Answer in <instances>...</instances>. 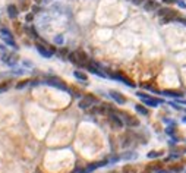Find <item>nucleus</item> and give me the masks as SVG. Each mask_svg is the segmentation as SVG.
Here are the masks:
<instances>
[{"instance_id":"obj_14","label":"nucleus","mask_w":186,"mask_h":173,"mask_svg":"<svg viewBox=\"0 0 186 173\" xmlns=\"http://www.w3.org/2000/svg\"><path fill=\"white\" fill-rule=\"evenodd\" d=\"M160 95H164V97H173V98H182L183 97V94L182 93H177V91H161V93H158Z\"/></svg>"},{"instance_id":"obj_12","label":"nucleus","mask_w":186,"mask_h":173,"mask_svg":"<svg viewBox=\"0 0 186 173\" xmlns=\"http://www.w3.org/2000/svg\"><path fill=\"white\" fill-rule=\"evenodd\" d=\"M144 9L147 12H152V11H158L160 9V5L157 3V2H154V0H147L144 5Z\"/></svg>"},{"instance_id":"obj_5","label":"nucleus","mask_w":186,"mask_h":173,"mask_svg":"<svg viewBox=\"0 0 186 173\" xmlns=\"http://www.w3.org/2000/svg\"><path fill=\"white\" fill-rule=\"evenodd\" d=\"M35 47L37 50H38V53L41 54L43 57H52L53 54H54V52H56V48H53V47H47V46H44V44H41V43H37L35 44Z\"/></svg>"},{"instance_id":"obj_19","label":"nucleus","mask_w":186,"mask_h":173,"mask_svg":"<svg viewBox=\"0 0 186 173\" xmlns=\"http://www.w3.org/2000/svg\"><path fill=\"white\" fill-rule=\"evenodd\" d=\"M163 156V153L160 151H150L148 153V158H157V157H161Z\"/></svg>"},{"instance_id":"obj_30","label":"nucleus","mask_w":186,"mask_h":173,"mask_svg":"<svg viewBox=\"0 0 186 173\" xmlns=\"http://www.w3.org/2000/svg\"><path fill=\"white\" fill-rule=\"evenodd\" d=\"M177 5L180 6V7H186V5L183 3V2H180V0H177Z\"/></svg>"},{"instance_id":"obj_25","label":"nucleus","mask_w":186,"mask_h":173,"mask_svg":"<svg viewBox=\"0 0 186 173\" xmlns=\"http://www.w3.org/2000/svg\"><path fill=\"white\" fill-rule=\"evenodd\" d=\"M54 43H56V44H62V43H63V37H62V35H57V37L54 38Z\"/></svg>"},{"instance_id":"obj_34","label":"nucleus","mask_w":186,"mask_h":173,"mask_svg":"<svg viewBox=\"0 0 186 173\" xmlns=\"http://www.w3.org/2000/svg\"><path fill=\"white\" fill-rule=\"evenodd\" d=\"M185 173H186V172H185Z\"/></svg>"},{"instance_id":"obj_2","label":"nucleus","mask_w":186,"mask_h":173,"mask_svg":"<svg viewBox=\"0 0 186 173\" xmlns=\"http://www.w3.org/2000/svg\"><path fill=\"white\" fill-rule=\"evenodd\" d=\"M43 82L47 85H50V87H54V88H59V89H62V91H67V93H69L67 85H65V82H63L62 79L56 78V76H47Z\"/></svg>"},{"instance_id":"obj_17","label":"nucleus","mask_w":186,"mask_h":173,"mask_svg":"<svg viewBox=\"0 0 186 173\" xmlns=\"http://www.w3.org/2000/svg\"><path fill=\"white\" fill-rule=\"evenodd\" d=\"M7 12H9V16H11V18H16V16H18V7H16L15 5L7 6Z\"/></svg>"},{"instance_id":"obj_31","label":"nucleus","mask_w":186,"mask_h":173,"mask_svg":"<svg viewBox=\"0 0 186 173\" xmlns=\"http://www.w3.org/2000/svg\"><path fill=\"white\" fill-rule=\"evenodd\" d=\"M157 173H171V172H169V170H158Z\"/></svg>"},{"instance_id":"obj_18","label":"nucleus","mask_w":186,"mask_h":173,"mask_svg":"<svg viewBox=\"0 0 186 173\" xmlns=\"http://www.w3.org/2000/svg\"><path fill=\"white\" fill-rule=\"evenodd\" d=\"M9 88H11V84H9L7 81H6V82H2V84H0V94L6 93V91H7Z\"/></svg>"},{"instance_id":"obj_20","label":"nucleus","mask_w":186,"mask_h":173,"mask_svg":"<svg viewBox=\"0 0 186 173\" xmlns=\"http://www.w3.org/2000/svg\"><path fill=\"white\" fill-rule=\"evenodd\" d=\"M25 31L28 32V34H32V38H37V32L34 31V30H32L31 26H26V28H25Z\"/></svg>"},{"instance_id":"obj_10","label":"nucleus","mask_w":186,"mask_h":173,"mask_svg":"<svg viewBox=\"0 0 186 173\" xmlns=\"http://www.w3.org/2000/svg\"><path fill=\"white\" fill-rule=\"evenodd\" d=\"M109 94H110V97L117 103V104H125L126 103V98H125V95H122L119 93V91H116V89H110L109 91Z\"/></svg>"},{"instance_id":"obj_26","label":"nucleus","mask_w":186,"mask_h":173,"mask_svg":"<svg viewBox=\"0 0 186 173\" xmlns=\"http://www.w3.org/2000/svg\"><path fill=\"white\" fill-rule=\"evenodd\" d=\"M166 132H167V135H170V136H173V134H175V131H173V128H171V126L166 128Z\"/></svg>"},{"instance_id":"obj_4","label":"nucleus","mask_w":186,"mask_h":173,"mask_svg":"<svg viewBox=\"0 0 186 173\" xmlns=\"http://www.w3.org/2000/svg\"><path fill=\"white\" fill-rule=\"evenodd\" d=\"M109 163H110V160H103V162H98V163H93V164H89V166H87V167L76 169L73 173H91V172H94L95 169L103 167V166H107Z\"/></svg>"},{"instance_id":"obj_32","label":"nucleus","mask_w":186,"mask_h":173,"mask_svg":"<svg viewBox=\"0 0 186 173\" xmlns=\"http://www.w3.org/2000/svg\"><path fill=\"white\" fill-rule=\"evenodd\" d=\"M32 19V15H26V21H31Z\"/></svg>"},{"instance_id":"obj_1","label":"nucleus","mask_w":186,"mask_h":173,"mask_svg":"<svg viewBox=\"0 0 186 173\" xmlns=\"http://www.w3.org/2000/svg\"><path fill=\"white\" fill-rule=\"evenodd\" d=\"M136 95L141 98L142 104L147 106V107H158L160 104H163V103H164L163 100L154 98V97H151L150 94H145V93H141V91H138V93H136Z\"/></svg>"},{"instance_id":"obj_24","label":"nucleus","mask_w":186,"mask_h":173,"mask_svg":"<svg viewBox=\"0 0 186 173\" xmlns=\"http://www.w3.org/2000/svg\"><path fill=\"white\" fill-rule=\"evenodd\" d=\"M145 2H147V0H132V3H134V5H136V6H144L145 5Z\"/></svg>"},{"instance_id":"obj_23","label":"nucleus","mask_w":186,"mask_h":173,"mask_svg":"<svg viewBox=\"0 0 186 173\" xmlns=\"http://www.w3.org/2000/svg\"><path fill=\"white\" fill-rule=\"evenodd\" d=\"M176 22H180L182 25L186 26V18H183V16H177V18H176Z\"/></svg>"},{"instance_id":"obj_22","label":"nucleus","mask_w":186,"mask_h":173,"mask_svg":"<svg viewBox=\"0 0 186 173\" xmlns=\"http://www.w3.org/2000/svg\"><path fill=\"white\" fill-rule=\"evenodd\" d=\"M135 157H136V154H135V153H128V154H125V156H123L125 160H129V158H135Z\"/></svg>"},{"instance_id":"obj_6","label":"nucleus","mask_w":186,"mask_h":173,"mask_svg":"<svg viewBox=\"0 0 186 173\" xmlns=\"http://www.w3.org/2000/svg\"><path fill=\"white\" fill-rule=\"evenodd\" d=\"M97 103V98L95 97H93V95H85L84 98L79 100V109H82V110H88L91 106H94Z\"/></svg>"},{"instance_id":"obj_33","label":"nucleus","mask_w":186,"mask_h":173,"mask_svg":"<svg viewBox=\"0 0 186 173\" xmlns=\"http://www.w3.org/2000/svg\"><path fill=\"white\" fill-rule=\"evenodd\" d=\"M182 121H183V122L186 123V116H185V117H182Z\"/></svg>"},{"instance_id":"obj_15","label":"nucleus","mask_w":186,"mask_h":173,"mask_svg":"<svg viewBox=\"0 0 186 173\" xmlns=\"http://www.w3.org/2000/svg\"><path fill=\"white\" fill-rule=\"evenodd\" d=\"M73 76H75L76 79H79L81 82H84V84H87L88 76H87L85 74H84V72H81V71H75V72H73Z\"/></svg>"},{"instance_id":"obj_28","label":"nucleus","mask_w":186,"mask_h":173,"mask_svg":"<svg viewBox=\"0 0 186 173\" xmlns=\"http://www.w3.org/2000/svg\"><path fill=\"white\" fill-rule=\"evenodd\" d=\"M66 54H67V52H66V50H62V52L59 53V56H60V57H62L63 60H65V56H66Z\"/></svg>"},{"instance_id":"obj_7","label":"nucleus","mask_w":186,"mask_h":173,"mask_svg":"<svg viewBox=\"0 0 186 173\" xmlns=\"http://www.w3.org/2000/svg\"><path fill=\"white\" fill-rule=\"evenodd\" d=\"M0 32H2V38H3V41H5L7 46H11V47H13V48H18V44H16V41L13 40V35L11 34V31H7L6 28H2Z\"/></svg>"},{"instance_id":"obj_9","label":"nucleus","mask_w":186,"mask_h":173,"mask_svg":"<svg viewBox=\"0 0 186 173\" xmlns=\"http://www.w3.org/2000/svg\"><path fill=\"white\" fill-rule=\"evenodd\" d=\"M120 115L123 116L122 119H123V122H125V123H126L128 126H130V128H136V126H139V121H138L136 117L128 115V113H120Z\"/></svg>"},{"instance_id":"obj_29","label":"nucleus","mask_w":186,"mask_h":173,"mask_svg":"<svg viewBox=\"0 0 186 173\" xmlns=\"http://www.w3.org/2000/svg\"><path fill=\"white\" fill-rule=\"evenodd\" d=\"M177 104H185L186 106V100H183V98H177V101H176Z\"/></svg>"},{"instance_id":"obj_21","label":"nucleus","mask_w":186,"mask_h":173,"mask_svg":"<svg viewBox=\"0 0 186 173\" xmlns=\"http://www.w3.org/2000/svg\"><path fill=\"white\" fill-rule=\"evenodd\" d=\"M29 82H31V81H22L21 84H16V88L21 89V88H24V87H26V85L29 84Z\"/></svg>"},{"instance_id":"obj_8","label":"nucleus","mask_w":186,"mask_h":173,"mask_svg":"<svg viewBox=\"0 0 186 173\" xmlns=\"http://www.w3.org/2000/svg\"><path fill=\"white\" fill-rule=\"evenodd\" d=\"M111 79H114V81H120L122 84L125 85H128V87H130V88H135V84L130 81V79H128L126 76H123V75H120V74H110L109 75Z\"/></svg>"},{"instance_id":"obj_13","label":"nucleus","mask_w":186,"mask_h":173,"mask_svg":"<svg viewBox=\"0 0 186 173\" xmlns=\"http://www.w3.org/2000/svg\"><path fill=\"white\" fill-rule=\"evenodd\" d=\"M158 15L161 16H173V18H177V13H176L173 9H170V7H160L158 9Z\"/></svg>"},{"instance_id":"obj_3","label":"nucleus","mask_w":186,"mask_h":173,"mask_svg":"<svg viewBox=\"0 0 186 173\" xmlns=\"http://www.w3.org/2000/svg\"><path fill=\"white\" fill-rule=\"evenodd\" d=\"M107 117H109V122H110V125L113 126L114 129H122L125 125V122L122 117H119V115L116 113V110H111L107 115Z\"/></svg>"},{"instance_id":"obj_27","label":"nucleus","mask_w":186,"mask_h":173,"mask_svg":"<svg viewBox=\"0 0 186 173\" xmlns=\"http://www.w3.org/2000/svg\"><path fill=\"white\" fill-rule=\"evenodd\" d=\"M166 5H175V3H177V0H163Z\"/></svg>"},{"instance_id":"obj_11","label":"nucleus","mask_w":186,"mask_h":173,"mask_svg":"<svg viewBox=\"0 0 186 173\" xmlns=\"http://www.w3.org/2000/svg\"><path fill=\"white\" fill-rule=\"evenodd\" d=\"M3 62L6 63V65H9V66H13L16 63V56L13 54V53H3V59H2Z\"/></svg>"},{"instance_id":"obj_16","label":"nucleus","mask_w":186,"mask_h":173,"mask_svg":"<svg viewBox=\"0 0 186 173\" xmlns=\"http://www.w3.org/2000/svg\"><path fill=\"white\" fill-rule=\"evenodd\" d=\"M135 110L142 116H148V109L144 104H135Z\"/></svg>"}]
</instances>
